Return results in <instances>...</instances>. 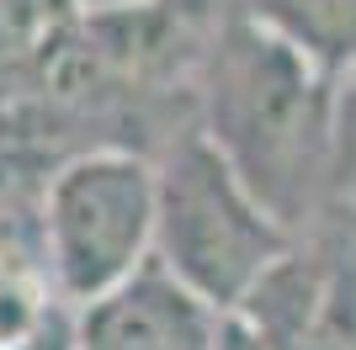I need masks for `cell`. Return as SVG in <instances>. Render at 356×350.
<instances>
[{
	"label": "cell",
	"instance_id": "cell-6",
	"mask_svg": "<svg viewBox=\"0 0 356 350\" xmlns=\"http://www.w3.org/2000/svg\"><path fill=\"white\" fill-rule=\"evenodd\" d=\"M330 175L341 186H356V74L335 96V122H330Z\"/></svg>",
	"mask_w": 356,
	"mask_h": 350
},
{
	"label": "cell",
	"instance_id": "cell-5",
	"mask_svg": "<svg viewBox=\"0 0 356 350\" xmlns=\"http://www.w3.org/2000/svg\"><path fill=\"white\" fill-rule=\"evenodd\" d=\"M261 22L325 64L356 58V0H261Z\"/></svg>",
	"mask_w": 356,
	"mask_h": 350
},
{
	"label": "cell",
	"instance_id": "cell-8",
	"mask_svg": "<svg viewBox=\"0 0 356 350\" xmlns=\"http://www.w3.org/2000/svg\"><path fill=\"white\" fill-rule=\"evenodd\" d=\"M80 6H96V11H122V6H134V0H80Z\"/></svg>",
	"mask_w": 356,
	"mask_h": 350
},
{
	"label": "cell",
	"instance_id": "cell-4",
	"mask_svg": "<svg viewBox=\"0 0 356 350\" xmlns=\"http://www.w3.org/2000/svg\"><path fill=\"white\" fill-rule=\"evenodd\" d=\"M74 350H218L213 308L197 303L160 260L86 308Z\"/></svg>",
	"mask_w": 356,
	"mask_h": 350
},
{
	"label": "cell",
	"instance_id": "cell-1",
	"mask_svg": "<svg viewBox=\"0 0 356 350\" xmlns=\"http://www.w3.org/2000/svg\"><path fill=\"white\" fill-rule=\"evenodd\" d=\"M208 101V144L282 228L298 223L314 202V186L330 175L335 101L319 80V64L266 22H239L213 58Z\"/></svg>",
	"mask_w": 356,
	"mask_h": 350
},
{
	"label": "cell",
	"instance_id": "cell-2",
	"mask_svg": "<svg viewBox=\"0 0 356 350\" xmlns=\"http://www.w3.org/2000/svg\"><path fill=\"white\" fill-rule=\"evenodd\" d=\"M154 249L197 303L239 308L287 260V228L245 191L208 138H186L160 170Z\"/></svg>",
	"mask_w": 356,
	"mask_h": 350
},
{
	"label": "cell",
	"instance_id": "cell-7",
	"mask_svg": "<svg viewBox=\"0 0 356 350\" xmlns=\"http://www.w3.org/2000/svg\"><path fill=\"white\" fill-rule=\"evenodd\" d=\"M54 27V6L43 0H0V48L6 43H27V32Z\"/></svg>",
	"mask_w": 356,
	"mask_h": 350
},
{
	"label": "cell",
	"instance_id": "cell-3",
	"mask_svg": "<svg viewBox=\"0 0 356 350\" xmlns=\"http://www.w3.org/2000/svg\"><path fill=\"white\" fill-rule=\"evenodd\" d=\"M160 223V170L138 154H80L70 160L43 202V244L59 297L90 308L149 265Z\"/></svg>",
	"mask_w": 356,
	"mask_h": 350
}]
</instances>
